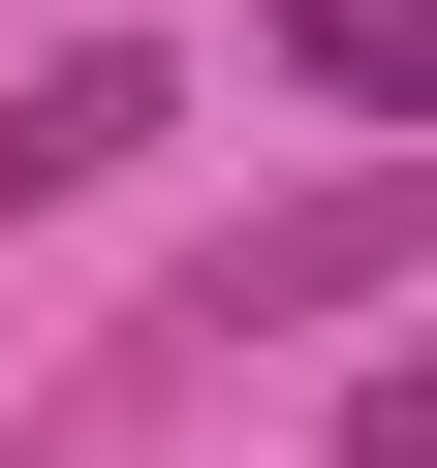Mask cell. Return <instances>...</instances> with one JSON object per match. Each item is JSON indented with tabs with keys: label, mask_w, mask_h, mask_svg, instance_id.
Returning <instances> with one entry per match:
<instances>
[{
	"label": "cell",
	"mask_w": 437,
	"mask_h": 468,
	"mask_svg": "<svg viewBox=\"0 0 437 468\" xmlns=\"http://www.w3.org/2000/svg\"><path fill=\"white\" fill-rule=\"evenodd\" d=\"M406 282H437V156H344V187L187 250V344H313V313H406Z\"/></svg>",
	"instance_id": "obj_1"
},
{
	"label": "cell",
	"mask_w": 437,
	"mask_h": 468,
	"mask_svg": "<svg viewBox=\"0 0 437 468\" xmlns=\"http://www.w3.org/2000/svg\"><path fill=\"white\" fill-rule=\"evenodd\" d=\"M156 125H187V63H156V32H63L32 94H0V218H63V187H94V156H156Z\"/></svg>",
	"instance_id": "obj_2"
},
{
	"label": "cell",
	"mask_w": 437,
	"mask_h": 468,
	"mask_svg": "<svg viewBox=\"0 0 437 468\" xmlns=\"http://www.w3.org/2000/svg\"><path fill=\"white\" fill-rule=\"evenodd\" d=\"M250 63H282V94H344V125H406V156H437V0H250Z\"/></svg>",
	"instance_id": "obj_3"
},
{
	"label": "cell",
	"mask_w": 437,
	"mask_h": 468,
	"mask_svg": "<svg viewBox=\"0 0 437 468\" xmlns=\"http://www.w3.org/2000/svg\"><path fill=\"white\" fill-rule=\"evenodd\" d=\"M344 468H437V344H406V375H344Z\"/></svg>",
	"instance_id": "obj_4"
}]
</instances>
